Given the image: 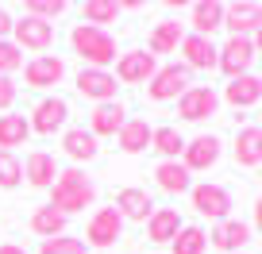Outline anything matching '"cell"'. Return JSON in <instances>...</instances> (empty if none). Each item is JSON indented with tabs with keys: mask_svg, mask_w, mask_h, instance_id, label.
<instances>
[{
	"mask_svg": "<svg viewBox=\"0 0 262 254\" xmlns=\"http://www.w3.org/2000/svg\"><path fill=\"white\" fill-rule=\"evenodd\" d=\"M181 231V220L173 208H155L147 220V239L150 243H173V235Z\"/></svg>",
	"mask_w": 262,
	"mask_h": 254,
	"instance_id": "obj_25",
	"label": "cell"
},
{
	"mask_svg": "<svg viewBox=\"0 0 262 254\" xmlns=\"http://www.w3.org/2000/svg\"><path fill=\"white\" fill-rule=\"evenodd\" d=\"M189 85H193V70L189 66H178V62H173V66H158L155 77L147 81V97L158 100V104H162V100H178Z\"/></svg>",
	"mask_w": 262,
	"mask_h": 254,
	"instance_id": "obj_3",
	"label": "cell"
},
{
	"mask_svg": "<svg viewBox=\"0 0 262 254\" xmlns=\"http://www.w3.org/2000/svg\"><path fill=\"white\" fill-rule=\"evenodd\" d=\"M127 123V112H123L120 100H104V104L93 108L89 116V135L97 139V135H120V127Z\"/></svg>",
	"mask_w": 262,
	"mask_h": 254,
	"instance_id": "obj_16",
	"label": "cell"
},
{
	"mask_svg": "<svg viewBox=\"0 0 262 254\" xmlns=\"http://www.w3.org/2000/svg\"><path fill=\"white\" fill-rule=\"evenodd\" d=\"M150 131H155V127H150L147 120H127L120 127V135H116V143H120L123 154H139V150L150 147Z\"/></svg>",
	"mask_w": 262,
	"mask_h": 254,
	"instance_id": "obj_24",
	"label": "cell"
},
{
	"mask_svg": "<svg viewBox=\"0 0 262 254\" xmlns=\"http://www.w3.org/2000/svg\"><path fill=\"white\" fill-rule=\"evenodd\" d=\"M258 170H262V166H258Z\"/></svg>",
	"mask_w": 262,
	"mask_h": 254,
	"instance_id": "obj_42",
	"label": "cell"
},
{
	"mask_svg": "<svg viewBox=\"0 0 262 254\" xmlns=\"http://www.w3.org/2000/svg\"><path fill=\"white\" fill-rule=\"evenodd\" d=\"M189 197H193V208L201 216H208V220H228L231 212V193L224 185H212V181H205V185H193L189 189Z\"/></svg>",
	"mask_w": 262,
	"mask_h": 254,
	"instance_id": "obj_8",
	"label": "cell"
},
{
	"mask_svg": "<svg viewBox=\"0 0 262 254\" xmlns=\"http://www.w3.org/2000/svg\"><path fill=\"white\" fill-rule=\"evenodd\" d=\"M112 208L123 216V220H135V223H147L150 212H155V204H150V197H147V189H120Z\"/></svg>",
	"mask_w": 262,
	"mask_h": 254,
	"instance_id": "obj_17",
	"label": "cell"
},
{
	"mask_svg": "<svg viewBox=\"0 0 262 254\" xmlns=\"http://www.w3.org/2000/svg\"><path fill=\"white\" fill-rule=\"evenodd\" d=\"M220 162V139L216 135H196L193 143H185V150H181V166H185L189 173L193 170H208V166Z\"/></svg>",
	"mask_w": 262,
	"mask_h": 254,
	"instance_id": "obj_13",
	"label": "cell"
},
{
	"mask_svg": "<svg viewBox=\"0 0 262 254\" xmlns=\"http://www.w3.org/2000/svg\"><path fill=\"white\" fill-rule=\"evenodd\" d=\"M77 93L89 97V100H97V104L116 100V77L108 74V70H89L85 66L81 74H77Z\"/></svg>",
	"mask_w": 262,
	"mask_h": 254,
	"instance_id": "obj_15",
	"label": "cell"
},
{
	"mask_svg": "<svg viewBox=\"0 0 262 254\" xmlns=\"http://www.w3.org/2000/svg\"><path fill=\"white\" fill-rule=\"evenodd\" d=\"M155 181H158L162 193H189L193 189V177H189V170L181 162H158Z\"/></svg>",
	"mask_w": 262,
	"mask_h": 254,
	"instance_id": "obj_26",
	"label": "cell"
},
{
	"mask_svg": "<svg viewBox=\"0 0 262 254\" xmlns=\"http://www.w3.org/2000/svg\"><path fill=\"white\" fill-rule=\"evenodd\" d=\"M181 54H185L181 66H189V70H216V42L212 39L185 35V39H181Z\"/></svg>",
	"mask_w": 262,
	"mask_h": 254,
	"instance_id": "obj_19",
	"label": "cell"
},
{
	"mask_svg": "<svg viewBox=\"0 0 262 254\" xmlns=\"http://www.w3.org/2000/svg\"><path fill=\"white\" fill-rule=\"evenodd\" d=\"M24 181V162L12 150H0V189H16Z\"/></svg>",
	"mask_w": 262,
	"mask_h": 254,
	"instance_id": "obj_33",
	"label": "cell"
},
{
	"mask_svg": "<svg viewBox=\"0 0 262 254\" xmlns=\"http://www.w3.org/2000/svg\"><path fill=\"white\" fill-rule=\"evenodd\" d=\"M19 66H24V50H19L12 39H0V77L16 74Z\"/></svg>",
	"mask_w": 262,
	"mask_h": 254,
	"instance_id": "obj_36",
	"label": "cell"
},
{
	"mask_svg": "<svg viewBox=\"0 0 262 254\" xmlns=\"http://www.w3.org/2000/svg\"><path fill=\"white\" fill-rule=\"evenodd\" d=\"M251 42H254V54H262V27H258V31L251 35Z\"/></svg>",
	"mask_w": 262,
	"mask_h": 254,
	"instance_id": "obj_41",
	"label": "cell"
},
{
	"mask_svg": "<svg viewBox=\"0 0 262 254\" xmlns=\"http://www.w3.org/2000/svg\"><path fill=\"white\" fill-rule=\"evenodd\" d=\"M173 254H205V246H208V235H205V227H196V223H189V227H181L178 235H173Z\"/></svg>",
	"mask_w": 262,
	"mask_h": 254,
	"instance_id": "obj_31",
	"label": "cell"
},
{
	"mask_svg": "<svg viewBox=\"0 0 262 254\" xmlns=\"http://www.w3.org/2000/svg\"><path fill=\"white\" fill-rule=\"evenodd\" d=\"M120 4L116 0H89L81 8V24H89V27H100V24H112L116 16H120Z\"/></svg>",
	"mask_w": 262,
	"mask_h": 254,
	"instance_id": "obj_32",
	"label": "cell"
},
{
	"mask_svg": "<svg viewBox=\"0 0 262 254\" xmlns=\"http://www.w3.org/2000/svg\"><path fill=\"white\" fill-rule=\"evenodd\" d=\"M235 162L239 166H262V127H243V131H235Z\"/></svg>",
	"mask_w": 262,
	"mask_h": 254,
	"instance_id": "obj_22",
	"label": "cell"
},
{
	"mask_svg": "<svg viewBox=\"0 0 262 254\" xmlns=\"http://www.w3.org/2000/svg\"><path fill=\"white\" fill-rule=\"evenodd\" d=\"M62 147H66V154L74 158V162H93L97 158V139H93L85 127H70V131L62 135Z\"/></svg>",
	"mask_w": 262,
	"mask_h": 254,
	"instance_id": "obj_27",
	"label": "cell"
},
{
	"mask_svg": "<svg viewBox=\"0 0 262 254\" xmlns=\"http://www.w3.org/2000/svg\"><path fill=\"white\" fill-rule=\"evenodd\" d=\"M66 116H70V104H66L62 97H42L39 104H35L27 127H31L35 135H54V131L66 127Z\"/></svg>",
	"mask_w": 262,
	"mask_h": 254,
	"instance_id": "obj_9",
	"label": "cell"
},
{
	"mask_svg": "<svg viewBox=\"0 0 262 254\" xmlns=\"http://www.w3.org/2000/svg\"><path fill=\"white\" fill-rule=\"evenodd\" d=\"M155 70H158L155 54H147V50H127V54L116 58V74L112 77L123 81V85H143V81L155 77Z\"/></svg>",
	"mask_w": 262,
	"mask_h": 254,
	"instance_id": "obj_7",
	"label": "cell"
},
{
	"mask_svg": "<svg viewBox=\"0 0 262 254\" xmlns=\"http://www.w3.org/2000/svg\"><path fill=\"white\" fill-rule=\"evenodd\" d=\"M181 39H185V31H181L178 19H162L147 39V54H173L181 47Z\"/></svg>",
	"mask_w": 262,
	"mask_h": 254,
	"instance_id": "obj_23",
	"label": "cell"
},
{
	"mask_svg": "<svg viewBox=\"0 0 262 254\" xmlns=\"http://www.w3.org/2000/svg\"><path fill=\"white\" fill-rule=\"evenodd\" d=\"M216 108H220V97H216V89H208V85H189L178 97V116L189 120V123H201V120H208V116H216Z\"/></svg>",
	"mask_w": 262,
	"mask_h": 254,
	"instance_id": "obj_5",
	"label": "cell"
},
{
	"mask_svg": "<svg viewBox=\"0 0 262 254\" xmlns=\"http://www.w3.org/2000/svg\"><path fill=\"white\" fill-rule=\"evenodd\" d=\"M224 27L231 35H243L251 39L262 27V4H251V0H239V4H224Z\"/></svg>",
	"mask_w": 262,
	"mask_h": 254,
	"instance_id": "obj_11",
	"label": "cell"
},
{
	"mask_svg": "<svg viewBox=\"0 0 262 254\" xmlns=\"http://www.w3.org/2000/svg\"><path fill=\"white\" fill-rule=\"evenodd\" d=\"M0 254H27L24 246H16V243H0Z\"/></svg>",
	"mask_w": 262,
	"mask_h": 254,
	"instance_id": "obj_39",
	"label": "cell"
},
{
	"mask_svg": "<svg viewBox=\"0 0 262 254\" xmlns=\"http://www.w3.org/2000/svg\"><path fill=\"white\" fill-rule=\"evenodd\" d=\"M8 35H12V16L0 8V39H8Z\"/></svg>",
	"mask_w": 262,
	"mask_h": 254,
	"instance_id": "obj_38",
	"label": "cell"
},
{
	"mask_svg": "<svg viewBox=\"0 0 262 254\" xmlns=\"http://www.w3.org/2000/svg\"><path fill=\"white\" fill-rule=\"evenodd\" d=\"M254 227H258V231H262V197H258V200H254Z\"/></svg>",
	"mask_w": 262,
	"mask_h": 254,
	"instance_id": "obj_40",
	"label": "cell"
},
{
	"mask_svg": "<svg viewBox=\"0 0 262 254\" xmlns=\"http://www.w3.org/2000/svg\"><path fill=\"white\" fill-rule=\"evenodd\" d=\"M12 100H16V81H12V77H0V112H8Z\"/></svg>",
	"mask_w": 262,
	"mask_h": 254,
	"instance_id": "obj_37",
	"label": "cell"
},
{
	"mask_svg": "<svg viewBox=\"0 0 262 254\" xmlns=\"http://www.w3.org/2000/svg\"><path fill=\"white\" fill-rule=\"evenodd\" d=\"M208 243H212L216 250H224V254H239L247 243H251V227H247L243 220H220L216 231L208 235Z\"/></svg>",
	"mask_w": 262,
	"mask_h": 254,
	"instance_id": "obj_14",
	"label": "cell"
},
{
	"mask_svg": "<svg viewBox=\"0 0 262 254\" xmlns=\"http://www.w3.org/2000/svg\"><path fill=\"white\" fill-rule=\"evenodd\" d=\"M66 223H70V216H62L58 208H50V204L35 208V216H31V231H35V235H42V239L66 235Z\"/></svg>",
	"mask_w": 262,
	"mask_h": 254,
	"instance_id": "obj_28",
	"label": "cell"
},
{
	"mask_svg": "<svg viewBox=\"0 0 262 254\" xmlns=\"http://www.w3.org/2000/svg\"><path fill=\"white\" fill-rule=\"evenodd\" d=\"M93 200H97V185L81 170H58L54 185H50V208H58L62 216H74L85 212Z\"/></svg>",
	"mask_w": 262,
	"mask_h": 254,
	"instance_id": "obj_1",
	"label": "cell"
},
{
	"mask_svg": "<svg viewBox=\"0 0 262 254\" xmlns=\"http://www.w3.org/2000/svg\"><path fill=\"white\" fill-rule=\"evenodd\" d=\"M150 147H155L166 162H178V154L185 150V139L178 135V127H155V131H150Z\"/></svg>",
	"mask_w": 262,
	"mask_h": 254,
	"instance_id": "obj_29",
	"label": "cell"
},
{
	"mask_svg": "<svg viewBox=\"0 0 262 254\" xmlns=\"http://www.w3.org/2000/svg\"><path fill=\"white\" fill-rule=\"evenodd\" d=\"M120 231H123V216L116 212V208H100L89 220V227H85V246L104 250V246H112L116 239H120Z\"/></svg>",
	"mask_w": 262,
	"mask_h": 254,
	"instance_id": "obj_10",
	"label": "cell"
},
{
	"mask_svg": "<svg viewBox=\"0 0 262 254\" xmlns=\"http://www.w3.org/2000/svg\"><path fill=\"white\" fill-rule=\"evenodd\" d=\"M24 177H27V185H35V189H50V185H54V177H58L54 154H47V150H35V154H27Z\"/></svg>",
	"mask_w": 262,
	"mask_h": 254,
	"instance_id": "obj_21",
	"label": "cell"
},
{
	"mask_svg": "<svg viewBox=\"0 0 262 254\" xmlns=\"http://www.w3.org/2000/svg\"><path fill=\"white\" fill-rule=\"evenodd\" d=\"M24 77H27L31 89H50V85H58L66 77V62L54 58V54H39L24 66Z\"/></svg>",
	"mask_w": 262,
	"mask_h": 254,
	"instance_id": "obj_12",
	"label": "cell"
},
{
	"mask_svg": "<svg viewBox=\"0 0 262 254\" xmlns=\"http://www.w3.org/2000/svg\"><path fill=\"white\" fill-rule=\"evenodd\" d=\"M224 100L235 108H254L262 100V77L254 74H243V77H231L228 89H224Z\"/></svg>",
	"mask_w": 262,
	"mask_h": 254,
	"instance_id": "obj_20",
	"label": "cell"
},
{
	"mask_svg": "<svg viewBox=\"0 0 262 254\" xmlns=\"http://www.w3.org/2000/svg\"><path fill=\"white\" fill-rule=\"evenodd\" d=\"M251 62H254V42L243 35H231L224 47H216V70H224L228 77L251 74Z\"/></svg>",
	"mask_w": 262,
	"mask_h": 254,
	"instance_id": "obj_4",
	"label": "cell"
},
{
	"mask_svg": "<svg viewBox=\"0 0 262 254\" xmlns=\"http://www.w3.org/2000/svg\"><path fill=\"white\" fill-rule=\"evenodd\" d=\"M66 12V0H27L24 4V16H35L42 19V24H50L54 16H62Z\"/></svg>",
	"mask_w": 262,
	"mask_h": 254,
	"instance_id": "obj_35",
	"label": "cell"
},
{
	"mask_svg": "<svg viewBox=\"0 0 262 254\" xmlns=\"http://www.w3.org/2000/svg\"><path fill=\"white\" fill-rule=\"evenodd\" d=\"M39 254H89V246L81 239H70V235H58V239H42Z\"/></svg>",
	"mask_w": 262,
	"mask_h": 254,
	"instance_id": "obj_34",
	"label": "cell"
},
{
	"mask_svg": "<svg viewBox=\"0 0 262 254\" xmlns=\"http://www.w3.org/2000/svg\"><path fill=\"white\" fill-rule=\"evenodd\" d=\"M31 127H27L24 116H0V150H12V147H24Z\"/></svg>",
	"mask_w": 262,
	"mask_h": 254,
	"instance_id": "obj_30",
	"label": "cell"
},
{
	"mask_svg": "<svg viewBox=\"0 0 262 254\" xmlns=\"http://www.w3.org/2000/svg\"><path fill=\"white\" fill-rule=\"evenodd\" d=\"M70 42H74V50L89 62V70H108L116 62V39L104 31V27L77 24L74 31H70Z\"/></svg>",
	"mask_w": 262,
	"mask_h": 254,
	"instance_id": "obj_2",
	"label": "cell"
},
{
	"mask_svg": "<svg viewBox=\"0 0 262 254\" xmlns=\"http://www.w3.org/2000/svg\"><path fill=\"white\" fill-rule=\"evenodd\" d=\"M12 35H16V47L19 50L47 54V50L54 47V24H42V19H35V16L12 19Z\"/></svg>",
	"mask_w": 262,
	"mask_h": 254,
	"instance_id": "obj_6",
	"label": "cell"
},
{
	"mask_svg": "<svg viewBox=\"0 0 262 254\" xmlns=\"http://www.w3.org/2000/svg\"><path fill=\"white\" fill-rule=\"evenodd\" d=\"M189 24H193V35L212 39V31H220V27H224V4H220V0H201V4H193Z\"/></svg>",
	"mask_w": 262,
	"mask_h": 254,
	"instance_id": "obj_18",
	"label": "cell"
}]
</instances>
